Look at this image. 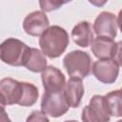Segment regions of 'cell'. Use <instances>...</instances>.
Returning <instances> with one entry per match:
<instances>
[{
  "instance_id": "obj_14",
  "label": "cell",
  "mask_w": 122,
  "mask_h": 122,
  "mask_svg": "<svg viewBox=\"0 0 122 122\" xmlns=\"http://www.w3.org/2000/svg\"><path fill=\"white\" fill-rule=\"evenodd\" d=\"M93 114L98 118L100 122H109L111 119V114L107 107L105 97L103 95H93L90 104L88 105Z\"/></svg>"
},
{
  "instance_id": "obj_1",
  "label": "cell",
  "mask_w": 122,
  "mask_h": 122,
  "mask_svg": "<svg viewBox=\"0 0 122 122\" xmlns=\"http://www.w3.org/2000/svg\"><path fill=\"white\" fill-rule=\"evenodd\" d=\"M39 45L45 56L56 58L66 51L69 45V35L65 29L51 26L41 34Z\"/></svg>"
},
{
  "instance_id": "obj_9",
  "label": "cell",
  "mask_w": 122,
  "mask_h": 122,
  "mask_svg": "<svg viewBox=\"0 0 122 122\" xmlns=\"http://www.w3.org/2000/svg\"><path fill=\"white\" fill-rule=\"evenodd\" d=\"M49 25L50 22L47 15L39 10L29 13L23 21L24 30L31 36L41 35L49 28Z\"/></svg>"
},
{
  "instance_id": "obj_4",
  "label": "cell",
  "mask_w": 122,
  "mask_h": 122,
  "mask_svg": "<svg viewBox=\"0 0 122 122\" xmlns=\"http://www.w3.org/2000/svg\"><path fill=\"white\" fill-rule=\"evenodd\" d=\"M64 90L57 92H44L41 100V112L51 117H59L69 111Z\"/></svg>"
},
{
  "instance_id": "obj_18",
  "label": "cell",
  "mask_w": 122,
  "mask_h": 122,
  "mask_svg": "<svg viewBox=\"0 0 122 122\" xmlns=\"http://www.w3.org/2000/svg\"><path fill=\"white\" fill-rule=\"evenodd\" d=\"M66 2H54V1H40V7L42 9V10L44 11H51L53 10H57L59 9V7H61L63 4H65Z\"/></svg>"
},
{
  "instance_id": "obj_16",
  "label": "cell",
  "mask_w": 122,
  "mask_h": 122,
  "mask_svg": "<svg viewBox=\"0 0 122 122\" xmlns=\"http://www.w3.org/2000/svg\"><path fill=\"white\" fill-rule=\"evenodd\" d=\"M105 100L107 103L108 110L110 112L111 116L120 117L122 115V107H121V90H116L109 92L105 96Z\"/></svg>"
},
{
  "instance_id": "obj_12",
  "label": "cell",
  "mask_w": 122,
  "mask_h": 122,
  "mask_svg": "<svg viewBox=\"0 0 122 122\" xmlns=\"http://www.w3.org/2000/svg\"><path fill=\"white\" fill-rule=\"evenodd\" d=\"M73 42L82 48L89 47L93 40V32L91 24L88 21H82L73 27L71 30Z\"/></svg>"
},
{
  "instance_id": "obj_15",
  "label": "cell",
  "mask_w": 122,
  "mask_h": 122,
  "mask_svg": "<svg viewBox=\"0 0 122 122\" xmlns=\"http://www.w3.org/2000/svg\"><path fill=\"white\" fill-rule=\"evenodd\" d=\"M21 85H22L21 96L17 105L23 107L32 106L38 99V95H39L38 89L33 84L29 82H21Z\"/></svg>"
},
{
  "instance_id": "obj_8",
  "label": "cell",
  "mask_w": 122,
  "mask_h": 122,
  "mask_svg": "<svg viewBox=\"0 0 122 122\" xmlns=\"http://www.w3.org/2000/svg\"><path fill=\"white\" fill-rule=\"evenodd\" d=\"M41 77L46 92H57L64 90L66 79L59 69L49 66L42 71Z\"/></svg>"
},
{
  "instance_id": "obj_17",
  "label": "cell",
  "mask_w": 122,
  "mask_h": 122,
  "mask_svg": "<svg viewBox=\"0 0 122 122\" xmlns=\"http://www.w3.org/2000/svg\"><path fill=\"white\" fill-rule=\"evenodd\" d=\"M26 122H50L45 113L40 111H33L27 118Z\"/></svg>"
},
{
  "instance_id": "obj_6",
  "label": "cell",
  "mask_w": 122,
  "mask_h": 122,
  "mask_svg": "<svg viewBox=\"0 0 122 122\" xmlns=\"http://www.w3.org/2000/svg\"><path fill=\"white\" fill-rule=\"evenodd\" d=\"M120 64L115 59H102L95 61L92 71L97 80L105 84L113 83L119 73Z\"/></svg>"
},
{
  "instance_id": "obj_2",
  "label": "cell",
  "mask_w": 122,
  "mask_h": 122,
  "mask_svg": "<svg viewBox=\"0 0 122 122\" xmlns=\"http://www.w3.org/2000/svg\"><path fill=\"white\" fill-rule=\"evenodd\" d=\"M30 50L21 40L8 38L0 44V60L10 66H24Z\"/></svg>"
},
{
  "instance_id": "obj_13",
  "label": "cell",
  "mask_w": 122,
  "mask_h": 122,
  "mask_svg": "<svg viewBox=\"0 0 122 122\" xmlns=\"http://www.w3.org/2000/svg\"><path fill=\"white\" fill-rule=\"evenodd\" d=\"M24 66L30 71L41 72L47 68V58L40 50L30 48Z\"/></svg>"
},
{
  "instance_id": "obj_10",
  "label": "cell",
  "mask_w": 122,
  "mask_h": 122,
  "mask_svg": "<svg viewBox=\"0 0 122 122\" xmlns=\"http://www.w3.org/2000/svg\"><path fill=\"white\" fill-rule=\"evenodd\" d=\"M21 82L7 77L0 81V100L6 105L18 104L21 96Z\"/></svg>"
},
{
  "instance_id": "obj_22",
  "label": "cell",
  "mask_w": 122,
  "mask_h": 122,
  "mask_svg": "<svg viewBox=\"0 0 122 122\" xmlns=\"http://www.w3.org/2000/svg\"><path fill=\"white\" fill-rule=\"evenodd\" d=\"M117 122H122V121H121V120H118V121H117Z\"/></svg>"
},
{
  "instance_id": "obj_3",
  "label": "cell",
  "mask_w": 122,
  "mask_h": 122,
  "mask_svg": "<svg viewBox=\"0 0 122 122\" xmlns=\"http://www.w3.org/2000/svg\"><path fill=\"white\" fill-rule=\"evenodd\" d=\"M63 65L71 78L80 80L87 77L92 69L90 55L82 51H72L69 52L63 59Z\"/></svg>"
},
{
  "instance_id": "obj_11",
  "label": "cell",
  "mask_w": 122,
  "mask_h": 122,
  "mask_svg": "<svg viewBox=\"0 0 122 122\" xmlns=\"http://www.w3.org/2000/svg\"><path fill=\"white\" fill-rule=\"evenodd\" d=\"M64 94L69 107L76 108L80 105L84 94V86L80 79L71 78L64 87Z\"/></svg>"
},
{
  "instance_id": "obj_19",
  "label": "cell",
  "mask_w": 122,
  "mask_h": 122,
  "mask_svg": "<svg viewBox=\"0 0 122 122\" xmlns=\"http://www.w3.org/2000/svg\"><path fill=\"white\" fill-rule=\"evenodd\" d=\"M81 119L83 122H100L98 120V118L93 114V112H92V110L90 109L89 106H86L83 109Z\"/></svg>"
},
{
  "instance_id": "obj_20",
  "label": "cell",
  "mask_w": 122,
  "mask_h": 122,
  "mask_svg": "<svg viewBox=\"0 0 122 122\" xmlns=\"http://www.w3.org/2000/svg\"><path fill=\"white\" fill-rule=\"evenodd\" d=\"M0 122H11L8 113L5 111V105L0 100Z\"/></svg>"
},
{
  "instance_id": "obj_21",
  "label": "cell",
  "mask_w": 122,
  "mask_h": 122,
  "mask_svg": "<svg viewBox=\"0 0 122 122\" xmlns=\"http://www.w3.org/2000/svg\"><path fill=\"white\" fill-rule=\"evenodd\" d=\"M65 122H77V121H75V120H67Z\"/></svg>"
},
{
  "instance_id": "obj_7",
  "label": "cell",
  "mask_w": 122,
  "mask_h": 122,
  "mask_svg": "<svg viewBox=\"0 0 122 122\" xmlns=\"http://www.w3.org/2000/svg\"><path fill=\"white\" fill-rule=\"evenodd\" d=\"M118 25L119 23L115 14L109 11H102L93 23V30L98 36L113 39L117 34Z\"/></svg>"
},
{
  "instance_id": "obj_5",
  "label": "cell",
  "mask_w": 122,
  "mask_h": 122,
  "mask_svg": "<svg viewBox=\"0 0 122 122\" xmlns=\"http://www.w3.org/2000/svg\"><path fill=\"white\" fill-rule=\"evenodd\" d=\"M92 51L99 60L115 59L120 65V42L116 43L113 39L104 36H97L92 42Z\"/></svg>"
}]
</instances>
